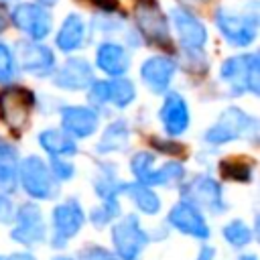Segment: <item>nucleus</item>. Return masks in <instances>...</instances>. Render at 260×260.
<instances>
[{
  "label": "nucleus",
  "mask_w": 260,
  "mask_h": 260,
  "mask_svg": "<svg viewBox=\"0 0 260 260\" xmlns=\"http://www.w3.org/2000/svg\"><path fill=\"white\" fill-rule=\"evenodd\" d=\"M49 169L57 181H71L75 177V165L65 156H49Z\"/></svg>",
  "instance_id": "34"
},
{
  "label": "nucleus",
  "mask_w": 260,
  "mask_h": 260,
  "mask_svg": "<svg viewBox=\"0 0 260 260\" xmlns=\"http://www.w3.org/2000/svg\"><path fill=\"white\" fill-rule=\"evenodd\" d=\"M35 91L24 85L6 83L0 89V120L12 132L22 134L30 124V116L35 110Z\"/></svg>",
  "instance_id": "7"
},
{
  "label": "nucleus",
  "mask_w": 260,
  "mask_h": 260,
  "mask_svg": "<svg viewBox=\"0 0 260 260\" xmlns=\"http://www.w3.org/2000/svg\"><path fill=\"white\" fill-rule=\"evenodd\" d=\"M4 260H37L32 254H28V252H12L10 256H6Z\"/></svg>",
  "instance_id": "40"
},
{
  "label": "nucleus",
  "mask_w": 260,
  "mask_h": 260,
  "mask_svg": "<svg viewBox=\"0 0 260 260\" xmlns=\"http://www.w3.org/2000/svg\"><path fill=\"white\" fill-rule=\"evenodd\" d=\"M75 260H120L112 250L104 248V246H98V244H89V246H83L79 252H77V258Z\"/></svg>",
  "instance_id": "35"
},
{
  "label": "nucleus",
  "mask_w": 260,
  "mask_h": 260,
  "mask_svg": "<svg viewBox=\"0 0 260 260\" xmlns=\"http://www.w3.org/2000/svg\"><path fill=\"white\" fill-rule=\"evenodd\" d=\"M122 215V205H120V197L114 199H100V205H95L89 211V223L95 230H104L108 228L116 217Z\"/></svg>",
  "instance_id": "31"
},
{
  "label": "nucleus",
  "mask_w": 260,
  "mask_h": 260,
  "mask_svg": "<svg viewBox=\"0 0 260 260\" xmlns=\"http://www.w3.org/2000/svg\"><path fill=\"white\" fill-rule=\"evenodd\" d=\"M39 146L49 154V156H73L79 152L77 148V140L73 136H69L63 128H47V130H41L39 136Z\"/></svg>",
  "instance_id": "24"
},
{
  "label": "nucleus",
  "mask_w": 260,
  "mask_h": 260,
  "mask_svg": "<svg viewBox=\"0 0 260 260\" xmlns=\"http://www.w3.org/2000/svg\"><path fill=\"white\" fill-rule=\"evenodd\" d=\"M14 57L18 71H24L32 77H51V73L57 67V57L55 51L45 45L43 41H30V39H20L14 43Z\"/></svg>",
  "instance_id": "11"
},
{
  "label": "nucleus",
  "mask_w": 260,
  "mask_h": 260,
  "mask_svg": "<svg viewBox=\"0 0 260 260\" xmlns=\"http://www.w3.org/2000/svg\"><path fill=\"white\" fill-rule=\"evenodd\" d=\"M32 2H37V4H41V6H45V8H53L59 0H32Z\"/></svg>",
  "instance_id": "42"
},
{
  "label": "nucleus",
  "mask_w": 260,
  "mask_h": 260,
  "mask_svg": "<svg viewBox=\"0 0 260 260\" xmlns=\"http://www.w3.org/2000/svg\"><path fill=\"white\" fill-rule=\"evenodd\" d=\"M8 24H10V18H8V12H6V10H4L2 6H0V35H2V32H4L6 28H8Z\"/></svg>",
  "instance_id": "41"
},
{
  "label": "nucleus",
  "mask_w": 260,
  "mask_h": 260,
  "mask_svg": "<svg viewBox=\"0 0 260 260\" xmlns=\"http://www.w3.org/2000/svg\"><path fill=\"white\" fill-rule=\"evenodd\" d=\"M219 173L225 181L236 183H252L254 179V162L244 156H230L219 162Z\"/></svg>",
  "instance_id": "29"
},
{
  "label": "nucleus",
  "mask_w": 260,
  "mask_h": 260,
  "mask_svg": "<svg viewBox=\"0 0 260 260\" xmlns=\"http://www.w3.org/2000/svg\"><path fill=\"white\" fill-rule=\"evenodd\" d=\"M219 79L228 85L230 95H260V57L258 53H238L221 61Z\"/></svg>",
  "instance_id": "3"
},
{
  "label": "nucleus",
  "mask_w": 260,
  "mask_h": 260,
  "mask_svg": "<svg viewBox=\"0 0 260 260\" xmlns=\"http://www.w3.org/2000/svg\"><path fill=\"white\" fill-rule=\"evenodd\" d=\"M122 179L118 177V169L112 162H102L95 177L91 179L93 191L100 199H114V197H122Z\"/></svg>",
  "instance_id": "26"
},
{
  "label": "nucleus",
  "mask_w": 260,
  "mask_h": 260,
  "mask_svg": "<svg viewBox=\"0 0 260 260\" xmlns=\"http://www.w3.org/2000/svg\"><path fill=\"white\" fill-rule=\"evenodd\" d=\"M53 260H75V258H69V256H55Z\"/></svg>",
  "instance_id": "44"
},
{
  "label": "nucleus",
  "mask_w": 260,
  "mask_h": 260,
  "mask_svg": "<svg viewBox=\"0 0 260 260\" xmlns=\"http://www.w3.org/2000/svg\"><path fill=\"white\" fill-rule=\"evenodd\" d=\"M122 195H126L140 213L156 215L160 211V197L154 193L152 187L140 183V181H124L122 183Z\"/></svg>",
  "instance_id": "25"
},
{
  "label": "nucleus",
  "mask_w": 260,
  "mask_h": 260,
  "mask_svg": "<svg viewBox=\"0 0 260 260\" xmlns=\"http://www.w3.org/2000/svg\"><path fill=\"white\" fill-rule=\"evenodd\" d=\"M0 260H4V258H0Z\"/></svg>",
  "instance_id": "46"
},
{
  "label": "nucleus",
  "mask_w": 260,
  "mask_h": 260,
  "mask_svg": "<svg viewBox=\"0 0 260 260\" xmlns=\"http://www.w3.org/2000/svg\"><path fill=\"white\" fill-rule=\"evenodd\" d=\"M18 185L32 201H49L61 195V181L39 154H28L18 162Z\"/></svg>",
  "instance_id": "4"
},
{
  "label": "nucleus",
  "mask_w": 260,
  "mask_h": 260,
  "mask_svg": "<svg viewBox=\"0 0 260 260\" xmlns=\"http://www.w3.org/2000/svg\"><path fill=\"white\" fill-rule=\"evenodd\" d=\"M179 71V61L171 55H150L140 63V81L144 87L154 93L162 95L171 89V83Z\"/></svg>",
  "instance_id": "15"
},
{
  "label": "nucleus",
  "mask_w": 260,
  "mask_h": 260,
  "mask_svg": "<svg viewBox=\"0 0 260 260\" xmlns=\"http://www.w3.org/2000/svg\"><path fill=\"white\" fill-rule=\"evenodd\" d=\"M158 120L162 124V130L167 136L177 138L189 130L191 124V112L189 104L179 91H165L162 93V104L158 108Z\"/></svg>",
  "instance_id": "18"
},
{
  "label": "nucleus",
  "mask_w": 260,
  "mask_h": 260,
  "mask_svg": "<svg viewBox=\"0 0 260 260\" xmlns=\"http://www.w3.org/2000/svg\"><path fill=\"white\" fill-rule=\"evenodd\" d=\"M85 91H87V106H91L98 112L104 106H114L116 110H126L136 100V85L126 75L93 79Z\"/></svg>",
  "instance_id": "8"
},
{
  "label": "nucleus",
  "mask_w": 260,
  "mask_h": 260,
  "mask_svg": "<svg viewBox=\"0 0 260 260\" xmlns=\"http://www.w3.org/2000/svg\"><path fill=\"white\" fill-rule=\"evenodd\" d=\"M177 2H179V6H183V8L193 10V8H203V6L209 4L211 0H177Z\"/></svg>",
  "instance_id": "39"
},
{
  "label": "nucleus",
  "mask_w": 260,
  "mask_h": 260,
  "mask_svg": "<svg viewBox=\"0 0 260 260\" xmlns=\"http://www.w3.org/2000/svg\"><path fill=\"white\" fill-rule=\"evenodd\" d=\"M53 234H51V246L55 250H61L67 246L71 238H75L83 223H85V211L77 197H67L59 205H55L51 213Z\"/></svg>",
  "instance_id": "12"
},
{
  "label": "nucleus",
  "mask_w": 260,
  "mask_h": 260,
  "mask_svg": "<svg viewBox=\"0 0 260 260\" xmlns=\"http://www.w3.org/2000/svg\"><path fill=\"white\" fill-rule=\"evenodd\" d=\"M134 28L150 47H171V24L158 0H134Z\"/></svg>",
  "instance_id": "5"
},
{
  "label": "nucleus",
  "mask_w": 260,
  "mask_h": 260,
  "mask_svg": "<svg viewBox=\"0 0 260 260\" xmlns=\"http://www.w3.org/2000/svg\"><path fill=\"white\" fill-rule=\"evenodd\" d=\"M258 132H260V124L256 116L244 112L238 106H230L219 114L215 124H211L203 132V140L209 146H223L234 140H248L256 144Z\"/></svg>",
  "instance_id": "2"
},
{
  "label": "nucleus",
  "mask_w": 260,
  "mask_h": 260,
  "mask_svg": "<svg viewBox=\"0 0 260 260\" xmlns=\"http://www.w3.org/2000/svg\"><path fill=\"white\" fill-rule=\"evenodd\" d=\"M167 16L183 51H203L207 47L209 41L207 26L199 16H195L193 10L183 6H173Z\"/></svg>",
  "instance_id": "14"
},
{
  "label": "nucleus",
  "mask_w": 260,
  "mask_h": 260,
  "mask_svg": "<svg viewBox=\"0 0 260 260\" xmlns=\"http://www.w3.org/2000/svg\"><path fill=\"white\" fill-rule=\"evenodd\" d=\"M10 238L24 248H35L47 240V223L35 201H24L16 207Z\"/></svg>",
  "instance_id": "13"
},
{
  "label": "nucleus",
  "mask_w": 260,
  "mask_h": 260,
  "mask_svg": "<svg viewBox=\"0 0 260 260\" xmlns=\"http://www.w3.org/2000/svg\"><path fill=\"white\" fill-rule=\"evenodd\" d=\"M79 2L93 6V10H118V0H79Z\"/></svg>",
  "instance_id": "37"
},
{
  "label": "nucleus",
  "mask_w": 260,
  "mask_h": 260,
  "mask_svg": "<svg viewBox=\"0 0 260 260\" xmlns=\"http://www.w3.org/2000/svg\"><path fill=\"white\" fill-rule=\"evenodd\" d=\"M14 213H16V205L12 203L10 195L0 193V223L10 225L14 221Z\"/></svg>",
  "instance_id": "36"
},
{
  "label": "nucleus",
  "mask_w": 260,
  "mask_h": 260,
  "mask_svg": "<svg viewBox=\"0 0 260 260\" xmlns=\"http://www.w3.org/2000/svg\"><path fill=\"white\" fill-rule=\"evenodd\" d=\"M128 142H130V126H128V120L126 118H116L102 132V136H100V140L95 144V152L98 154L126 152L128 150Z\"/></svg>",
  "instance_id": "23"
},
{
  "label": "nucleus",
  "mask_w": 260,
  "mask_h": 260,
  "mask_svg": "<svg viewBox=\"0 0 260 260\" xmlns=\"http://www.w3.org/2000/svg\"><path fill=\"white\" fill-rule=\"evenodd\" d=\"M93 79H95L93 65L79 55L67 57L51 73V83L63 91H85Z\"/></svg>",
  "instance_id": "16"
},
{
  "label": "nucleus",
  "mask_w": 260,
  "mask_h": 260,
  "mask_svg": "<svg viewBox=\"0 0 260 260\" xmlns=\"http://www.w3.org/2000/svg\"><path fill=\"white\" fill-rule=\"evenodd\" d=\"M95 67L108 77H122L132 67V51L116 39H104L95 47Z\"/></svg>",
  "instance_id": "19"
},
{
  "label": "nucleus",
  "mask_w": 260,
  "mask_h": 260,
  "mask_svg": "<svg viewBox=\"0 0 260 260\" xmlns=\"http://www.w3.org/2000/svg\"><path fill=\"white\" fill-rule=\"evenodd\" d=\"M213 24L230 47L248 49L258 39V24H260L258 2L252 0L240 8L219 6L213 12Z\"/></svg>",
  "instance_id": "1"
},
{
  "label": "nucleus",
  "mask_w": 260,
  "mask_h": 260,
  "mask_svg": "<svg viewBox=\"0 0 260 260\" xmlns=\"http://www.w3.org/2000/svg\"><path fill=\"white\" fill-rule=\"evenodd\" d=\"M89 24L81 16V12H67L55 32V49L71 55L89 43Z\"/></svg>",
  "instance_id": "21"
},
{
  "label": "nucleus",
  "mask_w": 260,
  "mask_h": 260,
  "mask_svg": "<svg viewBox=\"0 0 260 260\" xmlns=\"http://www.w3.org/2000/svg\"><path fill=\"white\" fill-rule=\"evenodd\" d=\"M181 199L193 203L197 209L207 211L211 215H221L228 211V201L223 197V185L207 173L193 175L191 179H183L179 185Z\"/></svg>",
  "instance_id": "6"
},
{
  "label": "nucleus",
  "mask_w": 260,
  "mask_h": 260,
  "mask_svg": "<svg viewBox=\"0 0 260 260\" xmlns=\"http://www.w3.org/2000/svg\"><path fill=\"white\" fill-rule=\"evenodd\" d=\"M16 73H18V65H16L14 49L6 41H0V85L12 83Z\"/></svg>",
  "instance_id": "32"
},
{
  "label": "nucleus",
  "mask_w": 260,
  "mask_h": 260,
  "mask_svg": "<svg viewBox=\"0 0 260 260\" xmlns=\"http://www.w3.org/2000/svg\"><path fill=\"white\" fill-rule=\"evenodd\" d=\"M152 242V236L140 225L136 213H126L112 228L114 254L120 260H138Z\"/></svg>",
  "instance_id": "9"
},
{
  "label": "nucleus",
  "mask_w": 260,
  "mask_h": 260,
  "mask_svg": "<svg viewBox=\"0 0 260 260\" xmlns=\"http://www.w3.org/2000/svg\"><path fill=\"white\" fill-rule=\"evenodd\" d=\"M2 2H18V0H2Z\"/></svg>",
  "instance_id": "45"
},
{
  "label": "nucleus",
  "mask_w": 260,
  "mask_h": 260,
  "mask_svg": "<svg viewBox=\"0 0 260 260\" xmlns=\"http://www.w3.org/2000/svg\"><path fill=\"white\" fill-rule=\"evenodd\" d=\"M221 236H223V240H225L232 248L244 250L246 246L252 244V240H254V230H252L244 219L236 217V219L228 221V223L221 228Z\"/></svg>",
  "instance_id": "30"
},
{
  "label": "nucleus",
  "mask_w": 260,
  "mask_h": 260,
  "mask_svg": "<svg viewBox=\"0 0 260 260\" xmlns=\"http://www.w3.org/2000/svg\"><path fill=\"white\" fill-rule=\"evenodd\" d=\"M10 24L30 41H45L53 32V14L37 2H14L8 12Z\"/></svg>",
  "instance_id": "10"
},
{
  "label": "nucleus",
  "mask_w": 260,
  "mask_h": 260,
  "mask_svg": "<svg viewBox=\"0 0 260 260\" xmlns=\"http://www.w3.org/2000/svg\"><path fill=\"white\" fill-rule=\"evenodd\" d=\"M187 169L181 160H169L162 167H152L144 185L148 187H179L185 179Z\"/></svg>",
  "instance_id": "27"
},
{
  "label": "nucleus",
  "mask_w": 260,
  "mask_h": 260,
  "mask_svg": "<svg viewBox=\"0 0 260 260\" xmlns=\"http://www.w3.org/2000/svg\"><path fill=\"white\" fill-rule=\"evenodd\" d=\"M18 162L20 154L18 148L0 138V193L14 195L18 189Z\"/></svg>",
  "instance_id": "22"
},
{
  "label": "nucleus",
  "mask_w": 260,
  "mask_h": 260,
  "mask_svg": "<svg viewBox=\"0 0 260 260\" xmlns=\"http://www.w3.org/2000/svg\"><path fill=\"white\" fill-rule=\"evenodd\" d=\"M126 18L118 12V10H95V14L91 16L89 22V30L112 37V35H120L126 30Z\"/></svg>",
  "instance_id": "28"
},
{
  "label": "nucleus",
  "mask_w": 260,
  "mask_h": 260,
  "mask_svg": "<svg viewBox=\"0 0 260 260\" xmlns=\"http://www.w3.org/2000/svg\"><path fill=\"white\" fill-rule=\"evenodd\" d=\"M154 160H156V156L150 150H138V152H134L132 158H130V171L134 175V181L144 183L146 177H148V173L154 167Z\"/></svg>",
  "instance_id": "33"
},
{
  "label": "nucleus",
  "mask_w": 260,
  "mask_h": 260,
  "mask_svg": "<svg viewBox=\"0 0 260 260\" xmlns=\"http://www.w3.org/2000/svg\"><path fill=\"white\" fill-rule=\"evenodd\" d=\"M215 246H211V244H201L199 246V252H197V256H195V260H215Z\"/></svg>",
  "instance_id": "38"
},
{
  "label": "nucleus",
  "mask_w": 260,
  "mask_h": 260,
  "mask_svg": "<svg viewBox=\"0 0 260 260\" xmlns=\"http://www.w3.org/2000/svg\"><path fill=\"white\" fill-rule=\"evenodd\" d=\"M59 118H61V128L75 140L93 136L100 126V112L93 110L91 106H81V104L61 106Z\"/></svg>",
  "instance_id": "20"
},
{
  "label": "nucleus",
  "mask_w": 260,
  "mask_h": 260,
  "mask_svg": "<svg viewBox=\"0 0 260 260\" xmlns=\"http://www.w3.org/2000/svg\"><path fill=\"white\" fill-rule=\"evenodd\" d=\"M238 260H258V256L256 254H242Z\"/></svg>",
  "instance_id": "43"
},
{
  "label": "nucleus",
  "mask_w": 260,
  "mask_h": 260,
  "mask_svg": "<svg viewBox=\"0 0 260 260\" xmlns=\"http://www.w3.org/2000/svg\"><path fill=\"white\" fill-rule=\"evenodd\" d=\"M167 223H169L173 230H177V232H181V234H185V236H189V238L201 240V242L209 240V236H211V228H209V223H207L203 211L197 209L193 203H189V201H185V199H179V201L169 209V213H167Z\"/></svg>",
  "instance_id": "17"
}]
</instances>
